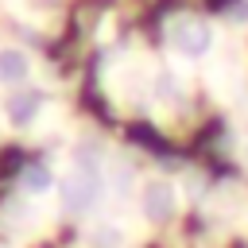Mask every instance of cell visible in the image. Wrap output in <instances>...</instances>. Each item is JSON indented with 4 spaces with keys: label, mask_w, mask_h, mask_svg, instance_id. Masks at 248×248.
<instances>
[{
    "label": "cell",
    "mask_w": 248,
    "mask_h": 248,
    "mask_svg": "<svg viewBox=\"0 0 248 248\" xmlns=\"http://www.w3.org/2000/svg\"><path fill=\"white\" fill-rule=\"evenodd\" d=\"M140 205H143V217H147V221L167 225V221L174 217V209H178V190H174V182H167V178H151V182H143V190H140Z\"/></svg>",
    "instance_id": "6da1fadb"
},
{
    "label": "cell",
    "mask_w": 248,
    "mask_h": 248,
    "mask_svg": "<svg viewBox=\"0 0 248 248\" xmlns=\"http://www.w3.org/2000/svg\"><path fill=\"white\" fill-rule=\"evenodd\" d=\"M209 43H213L209 23H202V19H174V27H170V46H174L178 54L202 58V54L209 50Z\"/></svg>",
    "instance_id": "7a4b0ae2"
},
{
    "label": "cell",
    "mask_w": 248,
    "mask_h": 248,
    "mask_svg": "<svg viewBox=\"0 0 248 248\" xmlns=\"http://www.w3.org/2000/svg\"><path fill=\"white\" fill-rule=\"evenodd\" d=\"M39 105H43V93H35V89H23V93H12V97H8L4 112H8V120H12L16 128H27V124L39 116Z\"/></svg>",
    "instance_id": "3957f363"
},
{
    "label": "cell",
    "mask_w": 248,
    "mask_h": 248,
    "mask_svg": "<svg viewBox=\"0 0 248 248\" xmlns=\"http://www.w3.org/2000/svg\"><path fill=\"white\" fill-rule=\"evenodd\" d=\"M27 54L23 50H0V81L4 85H16V81H23L27 78Z\"/></svg>",
    "instance_id": "277c9868"
},
{
    "label": "cell",
    "mask_w": 248,
    "mask_h": 248,
    "mask_svg": "<svg viewBox=\"0 0 248 248\" xmlns=\"http://www.w3.org/2000/svg\"><path fill=\"white\" fill-rule=\"evenodd\" d=\"M89 248H124V229L112 225V221L93 225V232H89Z\"/></svg>",
    "instance_id": "5b68a950"
},
{
    "label": "cell",
    "mask_w": 248,
    "mask_h": 248,
    "mask_svg": "<svg viewBox=\"0 0 248 248\" xmlns=\"http://www.w3.org/2000/svg\"><path fill=\"white\" fill-rule=\"evenodd\" d=\"M50 182H54V178H50V170H46L43 163H35V167L23 170V190H27V194H46Z\"/></svg>",
    "instance_id": "8992f818"
},
{
    "label": "cell",
    "mask_w": 248,
    "mask_h": 248,
    "mask_svg": "<svg viewBox=\"0 0 248 248\" xmlns=\"http://www.w3.org/2000/svg\"><path fill=\"white\" fill-rule=\"evenodd\" d=\"M155 97H159V101H178V97H182L178 78H174V74H159V78H155Z\"/></svg>",
    "instance_id": "52a82bcc"
}]
</instances>
